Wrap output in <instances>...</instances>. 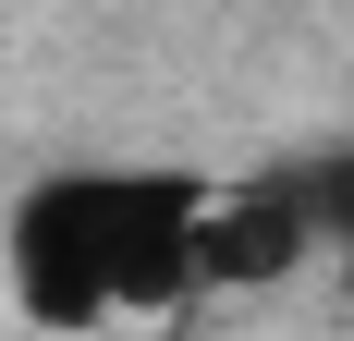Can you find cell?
<instances>
[{
	"label": "cell",
	"mask_w": 354,
	"mask_h": 341,
	"mask_svg": "<svg viewBox=\"0 0 354 341\" xmlns=\"http://www.w3.org/2000/svg\"><path fill=\"white\" fill-rule=\"evenodd\" d=\"M196 232H208V183L196 170L62 159L12 195L0 269H12V305L37 329H135V317H183L208 293Z\"/></svg>",
	"instance_id": "1"
},
{
	"label": "cell",
	"mask_w": 354,
	"mask_h": 341,
	"mask_svg": "<svg viewBox=\"0 0 354 341\" xmlns=\"http://www.w3.org/2000/svg\"><path fill=\"white\" fill-rule=\"evenodd\" d=\"M306 256H318V207H306V183H293V170L208 183V232H196L208 293H281Z\"/></svg>",
	"instance_id": "2"
},
{
	"label": "cell",
	"mask_w": 354,
	"mask_h": 341,
	"mask_svg": "<svg viewBox=\"0 0 354 341\" xmlns=\"http://www.w3.org/2000/svg\"><path fill=\"white\" fill-rule=\"evenodd\" d=\"M306 207H318V244H354V146H318V159H293Z\"/></svg>",
	"instance_id": "3"
}]
</instances>
